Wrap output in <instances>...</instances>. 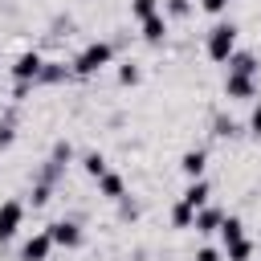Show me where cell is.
Wrapping results in <instances>:
<instances>
[{"label":"cell","instance_id":"6da1fadb","mask_svg":"<svg viewBox=\"0 0 261 261\" xmlns=\"http://www.w3.org/2000/svg\"><path fill=\"white\" fill-rule=\"evenodd\" d=\"M204 49H208V57H212L216 65H224V61L237 53V24H232V20H224V24H212V29H208V41H204Z\"/></svg>","mask_w":261,"mask_h":261},{"label":"cell","instance_id":"7a4b0ae2","mask_svg":"<svg viewBox=\"0 0 261 261\" xmlns=\"http://www.w3.org/2000/svg\"><path fill=\"white\" fill-rule=\"evenodd\" d=\"M110 57H114V49H110V41H90L77 57H73V73H82V77H90V73H98L102 65H110Z\"/></svg>","mask_w":261,"mask_h":261},{"label":"cell","instance_id":"3957f363","mask_svg":"<svg viewBox=\"0 0 261 261\" xmlns=\"http://www.w3.org/2000/svg\"><path fill=\"white\" fill-rule=\"evenodd\" d=\"M45 232H49V241H53V245H61V249H82V241H86L77 220H53Z\"/></svg>","mask_w":261,"mask_h":261},{"label":"cell","instance_id":"277c9868","mask_svg":"<svg viewBox=\"0 0 261 261\" xmlns=\"http://www.w3.org/2000/svg\"><path fill=\"white\" fill-rule=\"evenodd\" d=\"M24 224V204L20 200H4L0 204V241H12Z\"/></svg>","mask_w":261,"mask_h":261},{"label":"cell","instance_id":"5b68a950","mask_svg":"<svg viewBox=\"0 0 261 261\" xmlns=\"http://www.w3.org/2000/svg\"><path fill=\"white\" fill-rule=\"evenodd\" d=\"M41 65H45V57H41V53H20V57L12 61V77H16V82H24V86H33V82L41 77Z\"/></svg>","mask_w":261,"mask_h":261},{"label":"cell","instance_id":"8992f818","mask_svg":"<svg viewBox=\"0 0 261 261\" xmlns=\"http://www.w3.org/2000/svg\"><path fill=\"white\" fill-rule=\"evenodd\" d=\"M224 94H228V98H237V102H249V98H257V77L228 73V77H224Z\"/></svg>","mask_w":261,"mask_h":261},{"label":"cell","instance_id":"52a82bcc","mask_svg":"<svg viewBox=\"0 0 261 261\" xmlns=\"http://www.w3.org/2000/svg\"><path fill=\"white\" fill-rule=\"evenodd\" d=\"M49 253H53L49 232H33V237L20 245V261H49Z\"/></svg>","mask_w":261,"mask_h":261},{"label":"cell","instance_id":"ba28073f","mask_svg":"<svg viewBox=\"0 0 261 261\" xmlns=\"http://www.w3.org/2000/svg\"><path fill=\"white\" fill-rule=\"evenodd\" d=\"M208 196H212V188H208V179H192V184L184 188V196H179V200H184L188 208H196V212H200V208L208 204Z\"/></svg>","mask_w":261,"mask_h":261},{"label":"cell","instance_id":"9c48e42d","mask_svg":"<svg viewBox=\"0 0 261 261\" xmlns=\"http://www.w3.org/2000/svg\"><path fill=\"white\" fill-rule=\"evenodd\" d=\"M204 167H208V155H204V151H184L179 171H184L188 179H204Z\"/></svg>","mask_w":261,"mask_h":261},{"label":"cell","instance_id":"30bf717a","mask_svg":"<svg viewBox=\"0 0 261 261\" xmlns=\"http://www.w3.org/2000/svg\"><path fill=\"white\" fill-rule=\"evenodd\" d=\"M139 24H143V41H151V45H159V41L167 37V16H163V12H155V16L139 20Z\"/></svg>","mask_w":261,"mask_h":261},{"label":"cell","instance_id":"8fae6325","mask_svg":"<svg viewBox=\"0 0 261 261\" xmlns=\"http://www.w3.org/2000/svg\"><path fill=\"white\" fill-rule=\"evenodd\" d=\"M220 220H224V212L204 204V208L196 212V224H192V228H196V232H216V228H220Z\"/></svg>","mask_w":261,"mask_h":261},{"label":"cell","instance_id":"7c38bea8","mask_svg":"<svg viewBox=\"0 0 261 261\" xmlns=\"http://www.w3.org/2000/svg\"><path fill=\"white\" fill-rule=\"evenodd\" d=\"M216 232H220V241H224V249H232V245H237V241H245V224H241V220H237V216H224V220H220V228H216Z\"/></svg>","mask_w":261,"mask_h":261},{"label":"cell","instance_id":"4fadbf2b","mask_svg":"<svg viewBox=\"0 0 261 261\" xmlns=\"http://www.w3.org/2000/svg\"><path fill=\"white\" fill-rule=\"evenodd\" d=\"M98 192H102L106 200H122V196H126V184H122V175H114V171H106V175L98 179Z\"/></svg>","mask_w":261,"mask_h":261},{"label":"cell","instance_id":"5bb4252c","mask_svg":"<svg viewBox=\"0 0 261 261\" xmlns=\"http://www.w3.org/2000/svg\"><path fill=\"white\" fill-rule=\"evenodd\" d=\"M228 73L257 77V57H253V53H232V57H228Z\"/></svg>","mask_w":261,"mask_h":261},{"label":"cell","instance_id":"9a60e30c","mask_svg":"<svg viewBox=\"0 0 261 261\" xmlns=\"http://www.w3.org/2000/svg\"><path fill=\"white\" fill-rule=\"evenodd\" d=\"M65 77H69V65H65V61H45L37 82H45V86H57V82H65Z\"/></svg>","mask_w":261,"mask_h":261},{"label":"cell","instance_id":"2e32d148","mask_svg":"<svg viewBox=\"0 0 261 261\" xmlns=\"http://www.w3.org/2000/svg\"><path fill=\"white\" fill-rule=\"evenodd\" d=\"M82 167H86V175L102 179V175H106V159H102V151H86V155H82Z\"/></svg>","mask_w":261,"mask_h":261},{"label":"cell","instance_id":"e0dca14e","mask_svg":"<svg viewBox=\"0 0 261 261\" xmlns=\"http://www.w3.org/2000/svg\"><path fill=\"white\" fill-rule=\"evenodd\" d=\"M171 224H175V228H192V224H196V208H188V204L179 200V204L171 208Z\"/></svg>","mask_w":261,"mask_h":261},{"label":"cell","instance_id":"ac0fdd59","mask_svg":"<svg viewBox=\"0 0 261 261\" xmlns=\"http://www.w3.org/2000/svg\"><path fill=\"white\" fill-rule=\"evenodd\" d=\"M224 253H228V261H249V257H253V241L245 237V241H237V245L224 249Z\"/></svg>","mask_w":261,"mask_h":261},{"label":"cell","instance_id":"d6986e66","mask_svg":"<svg viewBox=\"0 0 261 261\" xmlns=\"http://www.w3.org/2000/svg\"><path fill=\"white\" fill-rule=\"evenodd\" d=\"M130 12H135L139 20H147V16L159 12V0H130Z\"/></svg>","mask_w":261,"mask_h":261},{"label":"cell","instance_id":"ffe728a7","mask_svg":"<svg viewBox=\"0 0 261 261\" xmlns=\"http://www.w3.org/2000/svg\"><path fill=\"white\" fill-rule=\"evenodd\" d=\"M118 82H122V86H135V82H139V65H135V61H126V65L118 69Z\"/></svg>","mask_w":261,"mask_h":261},{"label":"cell","instance_id":"44dd1931","mask_svg":"<svg viewBox=\"0 0 261 261\" xmlns=\"http://www.w3.org/2000/svg\"><path fill=\"white\" fill-rule=\"evenodd\" d=\"M216 135H220V139L237 135V122H232V118H216Z\"/></svg>","mask_w":261,"mask_h":261},{"label":"cell","instance_id":"7402d4cb","mask_svg":"<svg viewBox=\"0 0 261 261\" xmlns=\"http://www.w3.org/2000/svg\"><path fill=\"white\" fill-rule=\"evenodd\" d=\"M188 8H192V0H167V12L171 16H188Z\"/></svg>","mask_w":261,"mask_h":261},{"label":"cell","instance_id":"603a6c76","mask_svg":"<svg viewBox=\"0 0 261 261\" xmlns=\"http://www.w3.org/2000/svg\"><path fill=\"white\" fill-rule=\"evenodd\" d=\"M12 139H16V130H12V122L4 118V122H0V147H12Z\"/></svg>","mask_w":261,"mask_h":261},{"label":"cell","instance_id":"cb8c5ba5","mask_svg":"<svg viewBox=\"0 0 261 261\" xmlns=\"http://www.w3.org/2000/svg\"><path fill=\"white\" fill-rule=\"evenodd\" d=\"M249 130L261 139V102H257V106H253V114H249Z\"/></svg>","mask_w":261,"mask_h":261},{"label":"cell","instance_id":"d4e9b609","mask_svg":"<svg viewBox=\"0 0 261 261\" xmlns=\"http://www.w3.org/2000/svg\"><path fill=\"white\" fill-rule=\"evenodd\" d=\"M200 8H204V12H224L228 0H200Z\"/></svg>","mask_w":261,"mask_h":261},{"label":"cell","instance_id":"484cf974","mask_svg":"<svg viewBox=\"0 0 261 261\" xmlns=\"http://www.w3.org/2000/svg\"><path fill=\"white\" fill-rule=\"evenodd\" d=\"M49 200V184H37V192H33V204H45Z\"/></svg>","mask_w":261,"mask_h":261},{"label":"cell","instance_id":"4316f807","mask_svg":"<svg viewBox=\"0 0 261 261\" xmlns=\"http://www.w3.org/2000/svg\"><path fill=\"white\" fill-rule=\"evenodd\" d=\"M196 261H220V249H200Z\"/></svg>","mask_w":261,"mask_h":261}]
</instances>
